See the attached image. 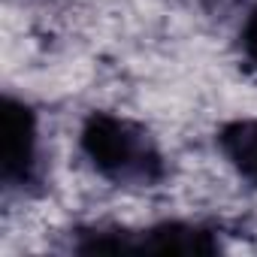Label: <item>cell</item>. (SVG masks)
<instances>
[{
	"label": "cell",
	"mask_w": 257,
	"mask_h": 257,
	"mask_svg": "<svg viewBox=\"0 0 257 257\" xmlns=\"http://www.w3.org/2000/svg\"><path fill=\"white\" fill-rule=\"evenodd\" d=\"M79 152L94 176L121 191H152L170 176L155 134L121 112L91 109L79 127Z\"/></svg>",
	"instance_id": "cell-1"
},
{
	"label": "cell",
	"mask_w": 257,
	"mask_h": 257,
	"mask_svg": "<svg viewBox=\"0 0 257 257\" xmlns=\"http://www.w3.org/2000/svg\"><path fill=\"white\" fill-rule=\"evenodd\" d=\"M215 149L227 161V167L257 191V118H230L218 127Z\"/></svg>",
	"instance_id": "cell-4"
},
{
	"label": "cell",
	"mask_w": 257,
	"mask_h": 257,
	"mask_svg": "<svg viewBox=\"0 0 257 257\" xmlns=\"http://www.w3.org/2000/svg\"><path fill=\"white\" fill-rule=\"evenodd\" d=\"M46 161H43V131L37 109L16 97H4V170L0 185L7 197H37L43 194Z\"/></svg>",
	"instance_id": "cell-3"
},
{
	"label": "cell",
	"mask_w": 257,
	"mask_h": 257,
	"mask_svg": "<svg viewBox=\"0 0 257 257\" xmlns=\"http://www.w3.org/2000/svg\"><path fill=\"white\" fill-rule=\"evenodd\" d=\"M236 49H239L242 67H245L251 76H257V4L245 13V19H242V25H239Z\"/></svg>",
	"instance_id": "cell-5"
},
{
	"label": "cell",
	"mask_w": 257,
	"mask_h": 257,
	"mask_svg": "<svg viewBox=\"0 0 257 257\" xmlns=\"http://www.w3.org/2000/svg\"><path fill=\"white\" fill-rule=\"evenodd\" d=\"M70 248L82 254H197L224 251L221 227L209 221H155L149 227L91 224L70 233Z\"/></svg>",
	"instance_id": "cell-2"
}]
</instances>
